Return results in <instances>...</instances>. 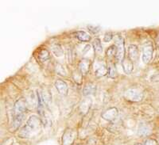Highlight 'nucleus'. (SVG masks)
<instances>
[{"mask_svg":"<svg viewBox=\"0 0 159 145\" xmlns=\"http://www.w3.org/2000/svg\"><path fill=\"white\" fill-rule=\"evenodd\" d=\"M116 53H117V49H116V45H111V46L109 47L107 49V52H106L107 56L108 58L116 57Z\"/></svg>","mask_w":159,"mask_h":145,"instance_id":"6ab92c4d","label":"nucleus"},{"mask_svg":"<svg viewBox=\"0 0 159 145\" xmlns=\"http://www.w3.org/2000/svg\"><path fill=\"white\" fill-rule=\"evenodd\" d=\"M125 99L129 102H138L143 100V94L138 90L135 89H128L123 94Z\"/></svg>","mask_w":159,"mask_h":145,"instance_id":"20e7f679","label":"nucleus"},{"mask_svg":"<svg viewBox=\"0 0 159 145\" xmlns=\"http://www.w3.org/2000/svg\"><path fill=\"white\" fill-rule=\"evenodd\" d=\"M135 145H143V144H142V143H136Z\"/></svg>","mask_w":159,"mask_h":145,"instance_id":"cd10ccee","label":"nucleus"},{"mask_svg":"<svg viewBox=\"0 0 159 145\" xmlns=\"http://www.w3.org/2000/svg\"><path fill=\"white\" fill-rule=\"evenodd\" d=\"M144 145H157V142L154 139L149 138V139H147L145 140Z\"/></svg>","mask_w":159,"mask_h":145,"instance_id":"bb28decb","label":"nucleus"},{"mask_svg":"<svg viewBox=\"0 0 159 145\" xmlns=\"http://www.w3.org/2000/svg\"><path fill=\"white\" fill-rule=\"evenodd\" d=\"M113 38V34L111 32H107L105 33L104 37H103V41L105 42H109V41H111V39Z\"/></svg>","mask_w":159,"mask_h":145,"instance_id":"a878e982","label":"nucleus"},{"mask_svg":"<svg viewBox=\"0 0 159 145\" xmlns=\"http://www.w3.org/2000/svg\"><path fill=\"white\" fill-rule=\"evenodd\" d=\"M109 77L111 78H116L117 76V71H116V68L114 65H111L108 68V74Z\"/></svg>","mask_w":159,"mask_h":145,"instance_id":"4be33fe9","label":"nucleus"},{"mask_svg":"<svg viewBox=\"0 0 159 145\" xmlns=\"http://www.w3.org/2000/svg\"><path fill=\"white\" fill-rule=\"evenodd\" d=\"M76 138V132L72 129H67L62 136V145H73Z\"/></svg>","mask_w":159,"mask_h":145,"instance_id":"39448f33","label":"nucleus"},{"mask_svg":"<svg viewBox=\"0 0 159 145\" xmlns=\"http://www.w3.org/2000/svg\"><path fill=\"white\" fill-rule=\"evenodd\" d=\"M79 145H83V144H79Z\"/></svg>","mask_w":159,"mask_h":145,"instance_id":"c85d7f7f","label":"nucleus"},{"mask_svg":"<svg viewBox=\"0 0 159 145\" xmlns=\"http://www.w3.org/2000/svg\"><path fill=\"white\" fill-rule=\"evenodd\" d=\"M88 29H89V32L92 33L96 34L100 31V27L98 26V25H89V26H88Z\"/></svg>","mask_w":159,"mask_h":145,"instance_id":"5701e85b","label":"nucleus"},{"mask_svg":"<svg viewBox=\"0 0 159 145\" xmlns=\"http://www.w3.org/2000/svg\"><path fill=\"white\" fill-rule=\"evenodd\" d=\"M91 61L89 59H83L79 63L80 73L83 75H87L90 70Z\"/></svg>","mask_w":159,"mask_h":145,"instance_id":"9b49d317","label":"nucleus"},{"mask_svg":"<svg viewBox=\"0 0 159 145\" xmlns=\"http://www.w3.org/2000/svg\"><path fill=\"white\" fill-rule=\"evenodd\" d=\"M27 102L24 99H20L17 100L14 106V113L18 114V113H25L27 111Z\"/></svg>","mask_w":159,"mask_h":145,"instance_id":"0eeeda50","label":"nucleus"},{"mask_svg":"<svg viewBox=\"0 0 159 145\" xmlns=\"http://www.w3.org/2000/svg\"><path fill=\"white\" fill-rule=\"evenodd\" d=\"M96 90V86L93 83H88L83 89V94L84 96L94 94Z\"/></svg>","mask_w":159,"mask_h":145,"instance_id":"2eb2a0df","label":"nucleus"},{"mask_svg":"<svg viewBox=\"0 0 159 145\" xmlns=\"http://www.w3.org/2000/svg\"><path fill=\"white\" fill-rule=\"evenodd\" d=\"M40 125H41L40 119L36 116H31L26 122V125L22 128V130L20 131L18 136L22 138L29 137L31 132L38 129Z\"/></svg>","mask_w":159,"mask_h":145,"instance_id":"f257e3e1","label":"nucleus"},{"mask_svg":"<svg viewBox=\"0 0 159 145\" xmlns=\"http://www.w3.org/2000/svg\"><path fill=\"white\" fill-rule=\"evenodd\" d=\"M55 87L57 90L58 93L61 95H67L69 92L67 83L61 79H57L55 82Z\"/></svg>","mask_w":159,"mask_h":145,"instance_id":"1a4fd4ad","label":"nucleus"},{"mask_svg":"<svg viewBox=\"0 0 159 145\" xmlns=\"http://www.w3.org/2000/svg\"><path fill=\"white\" fill-rule=\"evenodd\" d=\"M67 59L69 64H73L75 60V52L72 48H69L67 52Z\"/></svg>","mask_w":159,"mask_h":145,"instance_id":"412c9836","label":"nucleus"},{"mask_svg":"<svg viewBox=\"0 0 159 145\" xmlns=\"http://www.w3.org/2000/svg\"><path fill=\"white\" fill-rule=\"evenodd\" d=\"M128 58L134 63L139 58V51L136 45H130L128 48Z\"/></svg>","mask_w":159,"mask_h":145,"instance_id":"9d476101","label":"nucleus"},{"mask_svg":"<svg viewBox=\"0 0 159 145\" xmlns=\"http://www.w3.org/2000/svg\"><path fill=\"white\" fill-rule=\"evenodd\" d=\"M122 67H123V71L126 74H130L133 72V69H134L133 62L128 57L124 58L123 60L122 61Z\"/></svg>","mask_w":159,"mask_h":145,"instance_id":"ddd939ff","label":"nucleus"},{"mask_svg":"<svg viewBox=\"0 0 159 145\" xmlns=\"http://www.w3.org/2000/svg\"><path fill=\"white\" fill-rule=\"evenodd\" d=\"M56 72L57 73L59 74V75H66V73H65V68H64V67L62 66L61 64H56Z\"/></svg>","mask_w":159,"mask_h":145,"instance_id":"b1692460","label":"nucleus"},{"mask_svg":"<svg viewBox=\"0 0 159 145\" xmlns=\"http://www.w3.org/2000/svg\"><path fill=\"white\" fill-rule=\"evenodd\" d=\"M52 52L56 55L57 56H61L63 54V50H62L61 46L59 44H55L52 45Z\"/></svg>","mask_w":159,"mask_h":145,"instance_id":"a211bd4d","label":"nucleus"},{"mask_svg":"<svg viewBox=\"0 0 159 145\" xmlns=\"http://www.w3.org/2000/svg\"><path fill=\"white\" fill-rule=\"evenodd\" d=\"M91 104H92L91 99H87L83 100V102H81V104L80 106V109L81 113H84V114L87 113L88 111L89 110V109H90Z\"/></svg>","mask_w":159,"mask_h":145,"instance_id":"dca6fc26","label":"nucleus"},{"mask_svg":"<svg viewBox=\"0 0 159 145\" xmlns=\"http://www.w3.org/2000/svg\"><path fill=\"white\" fill-rule=\"evenodd\" d=\"M95 74L97 77H102V76L107 75L108 74V68L104 64H96Z\"/></svg>","mask_w":159,"mask_h":145,"instance_id":"f8f14e48","label":"nucleus"},{"mask_svg":"<svg viewBox=\"0 0 159 145\" xmlns=\"http://www.w3.org/2000/svg\"><path fill=\"white\" fill-rule=\"evenodd\" d=\"M38 59L42 62L47 61L48 59H50V54L46 49H41L38 52Z\"/></svg>","mask_w":159,"mask_h":145,"instance_id":"f3484780","label":"nucleus"},{"mask_svg":"<svg viewBox=\"0 0 159 145\" xmlns=\"http://www.w3.org/2000/svg\"><path fill=\"white\" fill-rule=\"evenodd\" d=\"M150 133V129L148 127H147L146 125L144 126H140L139 128V134L142 135V136H147Z\"/></svg>","mask_w":159,"mask_h":145,"instance_id":"393cba45","label":"nucleus"},{"mask_svg":"<svg viewBox=\"0 0 159 145\" xmlns=\"http://www.w3.org/2000/svg\"><path fill=\"white\" fill-rule=\"evenodd\" d=\"M153 54H154V45L151 41H148L147 43H145L143 48V63L148 64L151 60L153 57Z\"/></svg>","mask_w":159,"mask_h":145,"instance_id":"7ed1b4c3","label":"nucleus"},{"mask_svg":"<svg viewBox=\"0 0 159 145\" xmlns=\"http://www.w3.org/2000/svg\"><path fill=\"white\" fill-rule=\"evenodd\" d=\"M93 47H94L95 52H97V53H101L102 51H103V47L101 45V41L100 40L96 38L94 41H93Z\"/></svg>","mask_w":159,"mask_h":145,"instance_id":"aec40b11","label":"nucleus"},{"mask_svg":"<svg viewBox=\"0 0 159 145\" xmlns=\"http://www.w3.org/2000/svg\"><path fill=\"white\" fill-rule=\"evenodd\" d=\"M75 36L79 41H83V42H88L91 40V36L85 31H77L75 33Z\"/></svg>","mask_w":159,"mask_h":145,"instance_id":"4468645a","label":"nucleus"},{"mask_svg":"<svg viewBox=\"0 0 159 145\" xmlns=\"http://www.w3.org/2000/svg\"><path fill=\"white\" fill-rule=\"evenodd\" d=\"M25 118V113H18V114H14L12 122L11 125V131L15 132L19 129V127L22 125V122L24 121Z\"/></svg>","mask_w":159,"mask_h":145,"instance_id":"423d86ee","label":"nucleus"},{"mask_svg":"<svg viewBox=\"0 0 159 145\" xmlns=\"http://www.w3.org/2000/svg\"><path fill=\"white\" fill-rule=\"evenodd\" d=\"M119 115V111L116 107H111L109 108L108 109H107L106 111L103 112L102 113L101 116L102 118H103L104 120L107 121H113L116 119V117Z\"/></svg>","mask_w":159,"mask_h":145,"instance_id":"6e6552de","label":"nucleus"},{"mask_svg":"<svg viewBox=\"0 0 159 145\" xmlns=\"http://www.w3.org/2000/svg\"><path fill=\"white\" fill-rule=\"evenodd\" d=\"M115 45L117 49L116 53V59L119 62H122L125 58V48H124V41L121 35H116L115 37Z\"/></svg>","mask_w":159,"mask_h":145,"instance_id":"f03ea898","label":"nucleus"}]
</instances>
